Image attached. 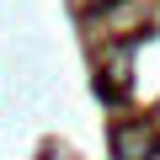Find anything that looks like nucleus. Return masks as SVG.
<instances>
[{
  "label": "nucleus",
  "mask_w": 160,
  "mask_h": 160,
  "mask_svg": "<svg viewBox=\"0 0 160 160\" xmlns=\"http://www.w3.org/2000/svg\"><path fill=\"white\" fill-rule=\"evenodd\" d=\"M80 11H102V6H112V0H75Z\"/></svg>",
  "instance_id": "f03ea898"
},
{
  "label": "nucleus",
  "mask_w": 160,
  "mask_h": 160,
  "mask_svg": "<svg viewBox=\"0 0 160 160\" xmlns=\"http://www.w3.org/2000/svg\"><path fill=\"white\" fill-rule=\"evenodd\" d=\"M118 155H128V160H144V155H149V133H139V128L118 133Z\"/></svg>",
  "instance_id": "f257e3e1"
}]
</instances>
